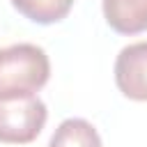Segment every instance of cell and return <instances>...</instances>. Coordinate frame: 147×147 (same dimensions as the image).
I'll return each instance as SVG.
<instances>
[{
	"mask_svg": "<svg viewBox=\"0 0 147 147\" xmlns=\"http://www.w3.org/2000/svg\"><path fill=\"white\" fill-rule=\"evenodd\" d=\"M51 76V60L37 44L0 48V101L34 96Z\"/></svg>",
	"mask_w": 147,
	"mask_h": 147,
	"instance_id": "cell-1",
	"label": "cell"
},
{
	"mask_svg": "<svg viewBox=\"0 0 147 147\" xmlns=\"http://www.w3.org/2000/svg\"><path fill=\"white\" fill-rule=\"evenodd\" d=\"M48 119L46 103L34 96L2 99L0 101V142L28 145L32 142Z\"/></svg>",
	"mask_w": 147,
	"mask_h": 147,
	"instance_id": "cell-2",
	"label": "cell"
},
{
	"mask_svg": "<svg viewBox=\"0 0 147 147\" xmlns=\"http://www.w3.org/2000/svg\"><path fill=\"white\" fill-rule=\"evenodd\" d=\"M115 85L133 101H147V41L129 44L115 60Z\"/></svg>",
	"mask_w": 147,
	"mask_h": 147,
	"instance_id": "cell-3",
	"label": "cell"
},
{
	"mask_svg": "<svg viewBox=\"0 0 147 147\" xmlns=\"http://www.w3.org/2000/svg\"><path fill=\"white\" fill-rule=\"evenodd\" d=\"M106 23L119 34H138L147 30V0H103Z\"/></svg>",
	"mask_w": 147,
	"mask_h": 147,
	"instance_id": "cell-4",
	"label": "cell"
},
{
	"mask_svg": "<svg viewBox=\"0 0 147 147\" xmlns=\"http://www.w3.org/2000/svg\"><path fill=\"white\" fill-rule=\"evenodd\" d=\"M48 147H103L99 131L83 117H69L53 131Z\"/></svg>",
	"mask_w": 147,
	"mask_h": 147,
	"instance_id": "cell-5",
	"label": "cell"
},
{
	"mask_svg": "<svg viewBox=\"0 0 147 147\" xmlns=\"http://www.w3.org/2000/svg\"><path fill=\"white\" fill-rule=\"evenodd\" d=\"M9 2L18 14L39 25L60 23L74 7V0H9Z\"/></svg>",
	"mask_w": 147,
	"mask_h": 147,
	"instance_id": "cell-6",
	"label": "cell"
}]
</instances>
